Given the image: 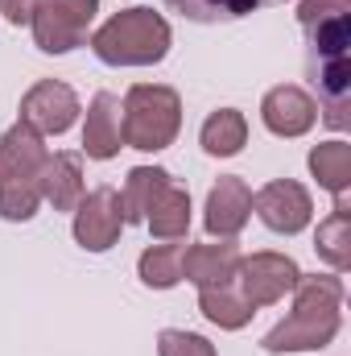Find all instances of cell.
<instances>
[{"mask_svg": "<svg viewBox=\"0 0 351 356\" xmlns=\"http://www.w3.org/2000/svg\"><path fill=\"white\" fill-rule=\"evenodd\" d=\"M298 25L310 79L318 83V116L343 133L351 124V0H302Z\"/></svg>", "mask_w": 351, "mask_h": 356, "instance_id": "cell-1", "label": "cell"}, {"mask_svg": "<svg viewBox=\"0 0 351 356\" xmlns=\"http://www.w3.org/2000/svg\"><path fill=\"white\" fill-rule=\"evenodd\" d=\"M343 277L339 273H302L293 286V311L261 340L264 353H323L339 336Z\"/></svg>", "mask_w": 351, "mask_h": 356, "instance_id": "cell-2", "label": "cell"}, {"mask_svg": "<svg viewBox=\"0 0 351 356\" xmlns=\"http://www.w3.org/2000/svg\"><path fill=\"white\" fill-rule=\"evenodd\" d=\"M170 42H174L170 21L145 4L108 17L91 33V50L108 67H153L170 54Z\"/></svg>", "mask_w": 351, "mask_h": 356, "instance_id": "cell-3", "label": "cell"}, {"mask_svg": "<svg viewBox=\"0 0 351 356\" xmlns=\"http://www.w3.org/2000/svg\"><path fill=\"white\" fill-rule=\"evenodd\" d=\"M182 129V95L162 83H132L120 104V137L132 149H170Z\"/></svg>", "mask_w": 351, "mask_h": 356, "instance_id": "cell-4", "label": "cell"}, {"mask_svg": "<svg viewBox=\"0 0 351 356\" xmlns=\"http://www.w3.org/2000/svg\"><path fill=\"white\" fill-rule=\"evenodd\" d=\"M99 13V0H42L33 25V42L46 54H71L87 42V29Z\"/></svg>", "mask_w": 351, "mask_h": 356, "instance_id": "cell-5", "label": "cell"}, {"mask_svg": "<svg viewBox=\"0 0 351 356\" xmlns=\"http://www.w3.org/2000/svg\"><path fill=\"white\" fill-rule=\"evenodd\" d=\"M236 277H240L236 290H240L252 307H273V302H281L285 294H293L302 269H298L293 257H285V253H252V257H240Z\"/></svg>", "mask_w": 351, "mask_h": 356, "instance_id": "cell-6", "label": "cell"}, {"mask_svg": "<svg viewBox=\"0 0 351 356\" xmlns=\"http://www.w3.org/2000/svg\"><path fill=\"white\" fill-rule=\"evenodd\" d=\"M79 120V95L58 79H37L21 95V124H29L37 137H62Z\"/></svg>", "mask_w": 351, "mask_h": 356, "instance_id": "cell-7", "label": "cell"}, {"mask_svg": "<svg viewBox=\"0 0 351 356\" xmlns=\"http://www.w3.org/2000/svg\"><path fill=\"white\" fill-rule=\"evenodd\" d=\"M252 211L261 216L264 228L281 232V236H298L310 216H314V203H310V191L293 178H273L268 186H261L252 195Z\"/></svg>", "mask_w": 351, "mask_h": 356, "instance_id": "cell-8", "label": "cell"}, {"mask_svg": "<svg viewBox=\"0 0 351 356\" xmlns=\"http://www.w3.org/2000/svg\"><path fill=\"white\" fill-rule=\"evenodd\" d=\"M124 228V211H120V191L112 186H95L79 199L75 207V241L87 253H108L120 241Z\"/></svg>", "mask_w": 351, "mask_h": 356, "instance_id": "cell-9", "label": "cell"}, {"mask_svg": "<svg viewBox=\"0 0 351 356\" xmlns=\"http://www.w3.org/2000/svg\"><path fill=\"white\" fill-rule=\"evenodd\" d=\"M261 120L273 137H302L314 129L318 120V104L310 91H302L298 83H281V88L264 91L261 99Z\"/></svg>", "mask_w": 351, "mask_h": 356, "instance_id": "cell-10", "label": "cell"}, {"mask_svg": "<svg viewBox=\"0 0 351 356\" xmlns=\"http://www.w3.org/2000/svg\"><path fill=\"white\" fill-rule=\"evenodd\" d=\"M248 216H252V191H248V182L236 175L219 178L211 186V195H207V207H203L207 232L219 236V241H236V232L248 224Z\"/></svg>", "mask_w": 351, "mask_h": 356, "instance_id": "cell-11", "label": "cell"}, {"mask_svg": "<svg viewBox=\"0 0 351 356\" xmlns=\"http://www.w3.org/2000/svg\"><path fill=\"white\" fill-rule=\"evenodd\" d=\"M236 269H240V245L236 241H207V245L182 249V277L194 282L198 290L236 282Z\"/></svg>", "mask_w": 351, "mask_h": 356, "instance_id": "cell-12", "label": "cell"}, {"mask_svg": "<svg viewBox=\"0 0 351 356\" xmlns=\"http://www.w3.org/2000/svg\"><path fill=\"white\" fill-rule=\"evenodd\" d=\"M37 191H42V203H50L54 211H75L79 199L87 195L83 191V158L79 154H46L42 170H37Z\"/></svg>", "mask_w": 351, "mask_h": 356, "instance_id": "cell-13", "label": "cell"}, {"mask_svg": "<svg viewBox=\"0 0 351 356\" xmlns=\"http://www.w3.org/2000/svg\"><path fill=\"white\" fill-rule=\"evenodd\" d=\"M120 99L112 91H99L87 104V124H83V154L91 162H112L120 154Z\"/></svg>", "mask_w": 351, "mask_h": 356, "instance_id": "cell-14", "label": "cell"}, {"mask_svg": "<svg viewBox=\"0 0 351 356\" xmlns=\"http://www.w3.org/2000/svg\"><path fill=\"white\" fill-rule=\"evenodd\" d=\"M46 141L29 129V124H12L0 137V178H37L42 162H46Z\"/></svg>", "mask_w": 351, "mask_h": 356, "instance_id": "cell-15", "label": "cell"}, {"mask_svg": "<svg viewBox=\"0 0 351 356\" xmlns=\"http://www.w3.org/2000/svg\"><path fill=\"white\" fill-rule=\"evenodd\" d=\"M174 178L166 175L162 166H137L124 178V191H120V211H124V224H145L149 207L157 203V195L170 186Z\"/></svg>", "mask_w": 351, "mask_h": 356, "instance_id": "cell-16", "label": "cell"}, {"mask_svg": "<svg viewBox=\"0 0 351 356\" xmlns=\"http://www.w3.org/2000/svg\"><path fill=\"white\" fill-rule=\"evenodd\" d=\"M198 141H203V149H207L211 158H236V154L248 145V120H244V112H236V108L211 112V116L203 120Z\"/></svg>", "mask_w": 351, "mask_h": 356, "instance_id": "cell-17", "label": "cell"}, {"mask_svg": "<svg viewBox=\"0 0 351 356\" xmlns=\"http://www.w3.org/2000/svg\"><path fill=\"white\" fill-rule=\"evenodd\" d=\"M198 311H203L215 327H223V332H240V327L257 315V307H252V302L232 286V282L198 290Z\"/></svg>", "mask_w": 351, "mask_h": 356, "instance_id": "cell-18", "label": "cell"}, {"mask_svg": "<svg viewBox=\"0 0 351 356\" xmlns=\"http://www.w3.org/2000/svg\"><path fill=\"white\" fill-rule=\"evenodd\" d=\"M314 249L335 273H343L351 266V207L348 195L335 199V211L318 224V236H314Z\"/></svg>", "mask_w": 351, "mask_h": 356, "instance_id": "cell-19", "label": "cell"}, {"mask_svg": "<svg viewBox=\"0 0 351 356\" xmlns=\"http://www.w3.org/2000/svg\"><path fill=\"white\" fill-rule=\"evenodd\" d=\"M145 228L157 236V241H182L186 232H190V195L170 182L162 195H157V203L149 207V216H145Z\"/></svg>", "mask_w": 351, "mask_h": 356, "instance_id": "cell-20", "label": "cell"}, {"mask_svg": "<svg viewBox=\"0 0 351 356\" xmlns=\"http://www.w3.org/2000/svg\"><path fill=\"white\" fill-rule=\"evenodd\" d=\"M310 175L318 178L323 191H331L335 199L348 195L351 186V145L348 141H323L310 149Z\"/></svg>", "mask_w": 351, "mask_h": 356, "instance_id": "cell-21", "label": "cell"}, {"mask_svg": "<svg viewBox=\"0 0 351 356\" xmlns=\"http://www.w3.org/2000/svg\"><path fill=\"white\" fill-rule=\"evenodd\" d=\"M186 21H198V25H219V21H240L257 8L268 4H285V0H170Z\"/></svg>", "mask_w": 351, "mask_h": 356, "instance_id": "cell-22", "label": "cell"}, {"mask_svg": "<svg viewBox=\"0 0 351 356\" xmlns=\"http://www.w3.org/2000/svg\"><path fill=\"white\" fill-rule=\"evenodd\" d=\"M137 269H141V282L149 290H174L178 282H182V245H174V241L149 245L141 253Z\"/></svg>", "mask_w": 351, "mask_h": 356, "instance_id": "cell-23", "label": "cell"}, {"mask_svg": "<svg viewBox=\"0 0 351 356\" xmlns=\"http://www.w3.org/2000/svg\"><path fill=\"white\" fill-rule=\"evenodd\" d=\"M37 207H42L37 178H0V216L4 220L25 224L37 216Z\"/></svg>", "mask_w": 351, "mask_h": 356, "instance_id": "cell-24", "label": "cell"}, {"mask_svg": "<svg viewBox=\"0 0 351 356\" xmlns=\"http://www.w3.org/2000/svg\"><path fill=\"white\" fill-rule=\"evenodd\" d=\"M157 353L162 356H215V344L198 332H178V327H166L157 336Z\"/></svg>", "mask_w": 351, "mask_h": 356, "instance_id": "cell-25", "label": "cell"}, {"mask_svg": "<svg viewBox=\"0 0 351 356\" xmlns=\"http://www.w3.org/2000/svg\"><path fill=\"white\" fill-rule=\"evenodd\" d=\"M37 8H42V0H0V17L8 25H29L37 17Z\"/></svg>", "mask_w": 351, "mask_h": 356, "instance_id": "cell-26", "label": "cell"}]
</instances>
